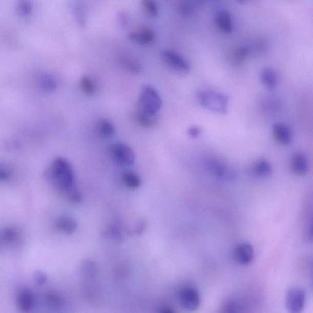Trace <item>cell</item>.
Instances as JSON below:
<instances>
[{"mask_svg": "<svg viewBox=\"0 0 313 313\" xmlns=\"http://www.w3.org/2000/svg\"><path fill=\"white\" fill-rule=\"evenodd\" d=\"M262 84L268 90H274L277 87L278 77L277 72L273 69L267 68L262 70L261 74Z\"/></svg>", "mask_w": 313, "mask_h": 313, "instance_id": "cell-16", "label": "cell"}, {"mask_svg": "<svg viewBox=\"0 0 313 313\" xmlns=\"http://www.w3.org/2000/svg\"><path fill=\"white\" fill-rule=\"evenodd\" d=\"M205 166L212 175L216 178L226 182L233 181L236 174L232 167L217 159H210L205 162Z\"/></svg>", "mask_w": 313, "mask_h": 313, "instance_id": "cell-5", "label": "cell"}, {"mask_svg": "<svg viewBox=\"0 0 313 313\" xmlns=\"http://www.w3.org/2000/svg\"><path fill=\"white\" fill-rule=\"evenodd\" d=\"M197 98L199 102L205 108L216 113H226L228 97L226 94L204 90L198 93Z\"/></svg>", "mask_w": 313, "mask_h": 313, "instance_id": "cell-2", "label": "cell"}, {"mask_svg": "<svg viewBox=\"0 0 313 313\" xmlns=\"http://www.w3.org/2000/svg\"><path fill=\"white\" fill-rule=\"evenodd\" d=\"M254 257V248L249 243H240L235 249V257L240 264L246 265L251 264Z\"/></svg>", "mask_w": 313, "mask_h": 313, "instance_id": "cell-10", "label": "cell"}, {"mask_svg": "<svg viewBox=\"0 0 313 313\" xmlns=\"http://www.w3.org/2000/svg\"><path fill=\"white\" fill-rule=\"evenodd\" d=\"M39 85L41 89L46 93L53 92L57 87L55 79L48 74H44L40 78Z\"/></svg>", "mask_w": 313, "mask_h": 313, "instance_id": "cell-23", "label": "cell"}, {"mask_svg": "<svg viewBox=\"0 0 313 313\" xmlns=\"http://www.w3.org/2000/svg\"><path fill=\"white\" fill-rule=\"evenodd\" d=\"M119 61L122 67L132 73H140L141 70V65L137 59L132 56L122 55L120 56Z\"/></svg>", "mask_w": 313, "mask_h": 313, "instance_id": "cell-18", "label": "cell"}, {"mask_svg": "<svg viewBox=\"0 0 313 313\" xmlns=\"http://www.w3.org/2000/svg\"><path fill=\"white\" fill-rule=\"evenodd\" d=\"M290 168L293 172L297 176H302L306 175L309 169L307 156L300 152L294 154L290 160Z\"/></svg>", "mask_w": 313, "mask_h": 313, "instance_id": "cell-11", "label": "cell"}, {"mask_svg": "<svg viewBox=\"0 0 313 313\" xmlns=\"http://www.w3.org/2000/svg\"><path fill=\"white\" fill-rule=\"evenodd\" d=\"M188 134L192 138H197L201 134V129L197 126H192L188 129Z\"/></svg>", "mask_w": 313, "mask_h": 313, "instance_id": "cell-34", "label": "cell"}, {"mask_svg": "<svg viewBox=\"0 0 313 313\" xmlns=\"http://www.w3.org/2000/svg\"><path fill=\"white\" fill-rule=\"evenodd\" d=\"M10 178V173L7 169L2 168L0 170V178L2 181H7Z\"/></svg>", "mask_w": 313, "mask_h": 313, "instance_id": "cell-36", "label": "cell"}, {"mask_svg": "<svg viewBox=\"0 0 313 313\" xmlns=\"http://www.w3.org/2000/svg\"><path fill=\"white\" fill-rule=\"evenodd\" d=\"M157 115H151L139 109L136 113V118L139 124L144 128H150L156 124Z\"/></svg>", "mask_w": 313, "mask_h": 313, "instance_id": "cell-19", "label": "cell"}, {"mask_svg": "<svg viewBox=\"0 0 313 313\" xmlns=\"http://www.w3.org/2000/svg\"><path fill=\"white\" fill-rule=\"evenodd\" d=\"M139 106V109L143 112L157 115L162 106V98L155 88L150 85H145L141 90Z\"/></svg>", "mask_w": 313, "mask_h": 313, "instance_id": "cell-3", "label": "cell"}, {"mask_svg": "<svg viewBox=\"0 0 313 313\" xmlns=\"http://www.w3.org/2000/svg\"><path fill=\"white\" fill-rule=\"evenodd\" d=\"M17 304L21 310L24 312L31 311L34 305L33 294L27 289L22 290L17 296Z\"/></svg>", "mask_w": 313, "mask_h": 313, "instance_id": "cell-15", "label": "cell"}, {"mask_svg": "<svg viewBox=\"0 0 313 313\" xmlns=\"http://www.w3.org/2000/svg\"><path fill=\"white\" fill-rule=\"evenodd\" d=\"M128 17L127 14H125L124 12H121V14H119L118 16V22L119 25L122 28H124L128 25Z\"/></svg>", "mask_w": 313, "mask_h": 313, "instance_id": "cell-35", "label": "cell"}, {"mask_svg": "<svg viewBox=\"0 0 313 313\" xmlns=\"http://www.w3.org/2000/svg\"><path fill=\"white\" fill-rule=\"evenodd\" d=\"M162 58L168 67L177 74L186 75L191 70L189 62L178 53L165 50L162 53Z\"/></svg>", "mask_w": 313, "mask_h": 313, "instance_id": "cell-6", "label": "cell"}, {"mask_svg": "<svg viewBox=\"0 0 313 313\" xmlns=\"http://www.w3.org/2000/svg\"><path fill=\"white\" fill-rule=\"evenodd\" d=\"M142 4L145 9L153 16H157L158 8L156 2L154 0H142Z\"/></svg>", "mask_w": 313, "mask_h": 313, "instance_id": "cell-30", "label": "cell"}, {"mask_svg": "<svg viewBox=\"0 0 313 313\" xmlns=\"http://www.w3.org/2000/svg\"><path fill=\"white\" fill-rule=\"evenodd\" d=\"M55 184L67 195L75 189L74 175L70 163L64 158H57L52 163L50 170Z\"/></svg>", "mask_w": 313, "mask_h": 313, "instance_id": "cell-1", "label": "cell"}, {"mask_svg": "<svg viewBox=\"0 0 313 313\" xmlns=\"http://www.w3.org/2000/svg\"><path fill=\"white\" fill-rule=\"evenodd\" d=\"M273 133L275 140L278 143L284 145V146H288L292 143L293 132L288 126L283 123H276L273 126Z\"/></svg>", "mask_w": 313, "mask_h": 313, "instance_id": "cell-12", "label": "cell"}, {"mask_svg": "<svg viewBox=\"0 0 313 313\" xmlns=\"http://www.w3.org/2000/svg\"><path fill=\"white\" fill-rule=\"evenodd\" d=\"M312 284H313V262L312 263Z\"/></svg>", "mask_w": 313, "mask_h": 313, "instance_id": "cell-37", "label": "cell"}, {"mask_svg": "<svg viewBox=\"0 0 313 313\" xmlns=\"http://www.w3.org/2000/svg\"><path fill=\"white\" fill-rule=\"evenodd\" d=\"M46 300L47 304L50 307L53 308H61L63 305L62 297L58 295V294L53 292L47 293V295L46 296Z\"/></svg>", "mask_w": 313, "mask_h": 313, "instance_id": "cell-27", "label": "cell"}, {"mask_svg": "<svg viewBox=\"0 0 313 313\" xmlns=\"http://www.w3.org/2000/svg\"><path fill=\"white\" fill-rule=\"evenodd\" d=\"M251 53V49L246 47H239L238 49L234 50L231 55V61L234 65H241L245 60L247 58Z\"/></svg>", "mask_w": 313, "mask_h": 313, "instance_id": "cell-21", "label": "cell"}, {"mask_svg": "<svg viewBox=\"0 0 313 313\" xmlns=\"http://www.w3.org/2000/svg\"><path fill=\"white\" fill-rule=\"evenodd\" d=\"M254 172L255 175L260 178H265L273 173V166L267 160L261 159L255 164Z\"/></svg>", "mask_w": 313, "mask_h": 313, "instance_id": "cell-20", "label": "cell"}, {"mask_svg": "<svg viewBox=\"0 0 313 313\" xmlns=\"http://www.w3.org/2000/svg\"><path fill=\"white\" fill-rule=\"evenodd\" d=\"M180 298L184 307L190 311L196 310L200 305V297L194 287H186L180 294Z\"/></svg>", "mask_w": 313, "mask_h": 313, "instance_id": "cell-8", "label": "cell"}, {"mask_svg": "<svg viewBox=\"0 0 313 313\" xmlns=\"http://www.w3.org/2000/svg\"><path fill=\"white\" fill-rule=\"evenodd\" d=\"M19 238L18 231L13 227H8L4 230L2 234V239L5 242L9 243H15Z\"/></svg>", "mask_w": 313, "mask_h": 313, "instance_id": "cell-28", "label": "cell"}, {"mask_svg": "<svg viewBox=\"0 0 313 313\" xmlns=\"http://www.w3.org/2000/svg\"><path fill=\"white\" fill-rule=\"evenodd\" d=\"M106 233L107 236L113 239L119 240L122 239L121 230L115 225L110 226L107 230Z\"/></svg>", "mask_w": 313, "mask_h": 313, "instance_id": "cell-31", "label": "cell"}, {"mask_svg": "<svg viewBox=\"0 0 313 313\" xmlns=\"http://www.w3.org/2000/svg\"><path fill=\"white\" fill-rule=\"evenodd\" d=\"M33 5L31 0H18L17 3L16 11L22 18L29 17L33 13Z\"/></svg>", "mask_w": 313, "mask_h": 313, "instance_id": "cell-22", "label": "cell"}, {"mask_svg": "<svg viewBox=\"0 0 313 313\" xmlns=\"http://www.w3.org/2000/svg\"><path fill=\"white\" fill-rule=\"evenodd\" d=\"M124 184L129 188H138L141 184V180L139 176L133 172H128L124 173L122 176Z\"/></svg>", "mask_w": 313, "mask_h": 313, "instance_id": "cell-25", "label": "cell"}, {"mask_svg": "<svg viewBox=\"0 0 313 313\" xmlns=\"http://www.w3.org/2000/svg\"><path fill=\"white\" fill-rule=\"evenodd\" d=\"M34 280L37 285L43 286L46 283L47 277L42 271L38 270L34 274Z\"/></svg>", "mask_w": 313, "mask_h": 313, "instance_id": "cell-33", "label": "cell"}, {"mask_svg": "<svg viewBox=\"0 0 313 313\" xmlns=\"http://www.w3.org/2000/svg\"><path fill=\"white\" fill-rule=\"evenodd\" d=\"M306 300L304 290L299 287H293L289 289L285 296V305L287 311L290 313L302 312L305 308Z\"/></svg>", "mask_w": 313, "mask_h": 313, "instance_id": "cell-4", "label": "cell"}, {"mask_svg": "<svg viewBox=\"0 0 313 313\" xmlns=\"http://www.w3.org/2000/svg\"><path fill=\"white\" fill-rule=\"evenodd\" d=\"M111 154L117 162L124 165H131L135 162L134 152L128 145L117 143L111 148Z\"/></svg>", "mask_w": 313, "mask_h": 313, "instance_id": "cell-7", "label": "cell"}, {"mask_svg": "<svg viewBox=\"0 0 313 313\" xmlns=\"http://www.w3.org/2000/svg\"><path fill=\"white\" fill-rule=\"evenodd\" d=\"M69 8L77 23L82 28L87 25L88 8L84 0H71Z\"/></svg>", "mask_w": 313, "mask_h": 313, "instance_id": "cell-9", "label": "cell"}, {"mask_svg": "<svg viewBox=\"0 0 313 313\" xmlns=\"http://www.w3.org/2000/svg\"><path fill=\"white\" fill-rule=\"evenodd\" d=\"M305 238L309 243H313V213L308 220L305 232Z\"/></svg>", "mask_w": 313, "mask_h": 313, "instance_id": "cell-32", "label": "cell"}, {"mask_svg": "<svg viewBox=\"0 0 313 313\" xmlns=\"http://www.w3.org/2000/svg\"><path fill=\"white\" fill-rule=\"evenodd\" d=\"M98 129L100 134L105 137H110L114 134L115 129L112 123L107 119H102L98 124Z\"/></svg>", "mask_w": 313, "mask_h": 313, "instance_id": "cell-26", "label": "cell"}, {"mask_svg": "<svg viewBox=\"0 0 313 313\" xmlns=\"http://www.w3.org/2000/svg\"><path fill=\"white\" fill-rule=\"evenodd\" d=\"M128 37L133 42L147 45L153 42L155 35L153 31L150 28H144L130 33Z\"/></svg>", "mask_w": 313, "mask_h": 313, "instance_id": "cell-13", "label": "cell"}, {"mask_svg": "<svg viewBox=\"0 0 313 313\" xmlns=\"http://www.w3.org/2000/svg\"><path fill=\"white\" fill-rule=\"evenodd\" d=\"M80 86L82 90L88 96H93L96 93V87H95L93 81L89 77H82L80 80Z\"/></svg>", "mask_w": 313, "mask_h": 313, "instance_id": "cell-29", "label": "cell"}, {"mask_svg": "<svg viewBox=\"0 0 313 313\" xmlns=\"http://www.w3.org/2000/svg\"><path fill=\"white\" fill-rule=\"evenodd\" d=\"M55 224L57 229L67 235L73 234L78 226L77 221L73 217L67 216L59 217Z\"/></svg>", "mask_w": 313, "mask_h": 313, "instance_id": "cell-14", "label": "cell"}, {"mask_svg": "<svg viewBox=\"0 0 313 313\" xmlns=\"http://www.w3.org/2000/svg\"><path fill=\"white\" fill-rule=\"evenodd\" d=\"M216 20L218 26L223 33L229 34L232 32V18L228 11L223 10L219 12Z\"/></svg>", "mask_w": 313, "mask_h": 313, "instance_id": "cell-17", "label": "cell"}, {"mask_svg": "<svg viewBox=\"0 0 313 313\" xmlns=\"http://www.w3.org/2000/svg\"><path fill=\"white\" fill-rule=\"evenodd\" d=\"M81 274L87 279L93 280L97 275L96 265L92 261H85L81 264Z\"/></svg>", "mask_w": 313, "mask_h": 313, "instance_id": "cell-24", "label": "cell"}, {"mask_svg": "<svg viewBox=\"0 0 313 313\" xmlns=\"http://www.w3.org/2000/svg\"><path fill=\"white\" fill-rule=\"evenodd\" d=\"M239 1L243 2V1H245V0H239Z\"/></svg>", "mask_w": 313, "mask_h": 313, "instance_id": "cell-38", "label": "cell"}]
</instances>
